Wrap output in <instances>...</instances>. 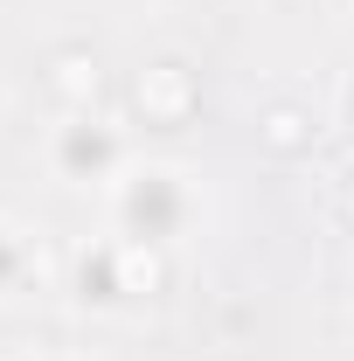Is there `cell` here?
Segmentation results:
<instances>
[{"mask_svg":"<svg viewBox=\"0 0 354 361\" xmlns=\"http://www.w3.org/2000/svg\"><path fill=\"white\" fill-rule=\"evenodd\" d=\"M104 216L118 236H139V243H181L188 229L202 223V174L181 167V160H146L133 153L118 180L104 188Z\"/></svg>","mask_w":354,"mask_h":361,"instance_id":"obj_1","label":"cell"},{"mask_svg":"<svg viewBox=\"0 0 354 361\" xmlns=\"http://www.w3.org/2000/svg\"><path fill=\"white\" fill-rule=\"evenodd\" d=\"M133 160V133L97 104V111H56L42 133V167L63 188H111L118 180V167Z\"/></svg>","mask_w":354,"mask_h":361,"instance_id":"obj_2","label":"cell"},{"mask_svg":"<svg viewBox=\"0 0 354 361\" xmlns=\"http://www.w3.org/2000/svg\"><path fill=\"white\" fill-rule=\"evenodd\" d=\"M133 111L146 118V126H188V118L202 111V77H195V63H181V56H153V63H139Z\"/></svg>","mask_w":354,"mask_h":361,"instance_id":"obj_3","label":"cell"},{"mask_svg":"<svg viewBox=\"0 0 354 361\" xmlns=\"http://www.w3.org/2000/svg\"><path fill=\"white\" fill-rule=\"evenodd\" d=\"M49 285V243L35 223H21V216H0V306H14V299H28V292H42Z\"/></svg>","mask_w":354,"mask_h":361,"instance_id":"obj_4","label":"cell"},{"mask_svg":"<svg viewBox=\"0 0 354 361\" xmlns=\"http://www.w3.org/2000/svg\"><path fill=\"white\" fill-rule=\"evenodd\" d=\"M70 299L84 313H126V292H118V250H111V229L90 236L84 250L70 257Z\"/></svg>","mask_w":354,"mask_h":361,"instance_id":"obj_5","label":"cell"},{"mask_svg":"<svg viewBox=\"0 0 354 361\" xmlns=\"http://www.w3.org/2000/svg\"><path fill=\"white\" fill-rule=\"evenodd\" d=\"M49 97H56V111H97L104 104V63L90 49H56L49 56Z\"/></svg>","mask_w":354,"mask_h":361,"instance_id":"obj_6","label":"cell"},{"mask_svg":"<svg viewBox=\"0 0 354 361\" xmlns=\"http://www.w3.org/2000/svg\"><path fill=\"white\" fill-rule=\"evenodd\" d=\"M111 250H118V292H126V306H146V299L167 292V250L160 243H139V236L111 229Z\"/></svg>","mask_w":354,"mask_h":361,"instance_id":"obj_7","label":"cell"},{"mask_svg":"<svg viewBox=\"0 0 354 361\" xmlns=\"http://www.w3.org/2000/svg\"><path fill=\"white\" fill-rule=\"evenodd\" d=\"M312 139H319V126H312L306 104L278 97V104H264V111H257V146H264L271 160H299V153H312Z\"/></svg>","mask_w":354,"mask_h":361,"instance_id":"obj_8","label":"cell"},{"mask_svg":"<svg viewBox=\"0 0 354 361\" xmlns=\"http://www.w3.org/2000/svg\"><path fill=\"white\" fill-rule=\"evenodd\" d=\"M7 361H84V355H70V348H21V355H7Z\"/></svg>","mask_w":354,"mask_h":361,"instance_id":"obj_9","label":"cell"},{"mask_svg":"<svg viewBox=\"0 0 354 361\" xmlns=\"http://www.w3.org/2000/svg\"><path fill=\"white\" fill-rule=\"evenodd\" d=\"M341 216H348V223H354V180H348V188H341Z\"/></svg>","mask_w":354,"mask_h":361,"instance_id":"obj_10","label":"cell"},{"mask_svg":"<svg viewBox=\"0 0 354 361\" xmlns=\"http://www.w3.org/2000/svg\"><path fill=\"white\" fill-rule=\"evenodd\" d=\"M341 118H348V133H354V84H348V97H341Z\"/></svg>","mask_w":354,"mask_h":361,"instance_id":"obj_11","label":"cell"}]
</instances>
